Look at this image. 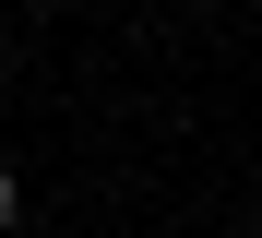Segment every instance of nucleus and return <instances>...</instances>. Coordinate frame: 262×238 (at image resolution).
<instances>
[{"label":"nucleus","instance_id":"obj_1","mask_svg":"<svg viewBox=\"0 0 262 238\" xmlns=\"http://www.w3.org/2000/svg\"><path fill=\"white\" fill-rule=\"evenodd\" d=\"M12 226H24V179L0 167V238H12Z\"/></svg>","mask_w":262,"mask_h":238}]
</instances>
